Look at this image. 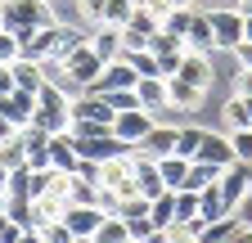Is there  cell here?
I'll list each match as a JSON object with an SVG mask.
<instances>
[{
  "label": "cell",
  "instance_id": "cell-1",
  "mask_svg": "<svg viewBox=\"0 0 252 243\" xmlns=\"http://www.w3.org/2000/svg\"><path fill=\"white\" fill-rule=\"evenodd\" d=\"M0 14H5V32H36L59 23L54 0H0Z\"/></svg>",
  "mask_w": 252,
  "mask_h": 243
},
{
  "label": "cell",
  "instance_id": "cell-2",
  "mask_svg": "<svg viewBox=\"0 0 252 243\" xmlns=\"http://www.w3.org/2000/svg\"><path fill=\"white\" fill-rule=\"evenodd\" d=\"M68 122H72V99L63 95L59 86H41L36 90V126H45L50 135L54 131H68Z\"/></svg>",
  "mask_w": 252,
  "mask_h": 243
},
{
  "label": "cell",
  "instance_id": "cell-3",
  "mask_svg": "<svg viewBox=\"0 0 252 243\" xmlns=\"http://www.w3.org/2000/svg\"><path fill=\"white\" fill-rule=\"evenodd\" d=\"M207 18H212V45H216V54H230L243 41V9L239 5H212Z\"/></svg>",
  "mask_w": 252,
  "mask_h": 243
},
{
  "label": "cell",
  "instance_id": "cell-4",
  "mask_svg": "<svg viewBox=\"0 0 252 243\" xmlns=\"http://www.w3.org/2000/svg\"><path fill=\"white\" fill-rule=\"evenodd\" d=\"M153 122H158V113H149V108H122V113H113V140H122L126 149H135L153 131Z\"/></svg>",
  "mask_w": 252,
  "mask_h": 243
},
{
  "label": "cell",
  "instance_id": "cell-5",
  "mask_svg": "<svg viewBox=\"0 0 252 243\" xmlns=\"http://www.w3.org/2000/svg\"><path fill=\"white\" fill-rule=\"evenodd\" d=\"M153 32H162V18H158L149 5H140V0H135L131 18H126V27H122L126 50H149V36H153Z\"/></svg>",
  "mask_w": 252,
  "mask_h": 243
},
{
  "label": "cell",
  "instance_id": "cell-6",
  "mask_svg": "<svg viewBox=\"0 0 252 243\" xmlns=\"http://www.w3.org/2000/svg\"><path fill=\"white\" fill-rule=\"evenodd\" d=\"M59 63L72 72V81H77L81 90H90L94 81H99V72H104V59L90 50V41H86V45H77V50H72L68 59H59Z\"/></svg>",
  "mask_w": 252,
  "mask_h": 243
},
{
  "label": "cell",
  "instance_id": "cell-7",
  "mask_svg": "<svg viewBox=\"0 0 252 243\" xmlns=\"http://www.w3.org/2000/svg\"><path fill=\"white\" fill-rule=\"evenodd\" d=\"M194 162H212V167H234L239 158H234V144H230V131H203V144H198V153H194Z\"/></svg>",
  "mask_w": 252,
  "mask_h": 243
},
{
  "label": "cell",
  "instance_id": "cell-8",
  "mask_svg": "<svg viewBox=\"0 0 252 243\" xmlns=\"http://www.w3.org/2000/svg\"><path fill=\"white\" fill-rule=\"evenodd\" d=\"M135 81H140V72H135V63L131 59H113V63H104V72H99V81H94L90 90H99V95H113V90H135Z\"/></svg>",
  "mask_w": 252,
  "mask_h": 243
},
{
  "label": "cell",
  "instance_id": "cell-9",
  "mask_svg": "<svg viewBox=\"0 0 252 243\" xmlns=\"http://www.w3.org/2000/svg\"><path fill=\"white\" fill-rule=\"evenodd\" d=\"M104 216H108V212H104L99 203H68V212H63V221H68L72 239H86V234H94Z\"/></svg>",
  "mask_w": 252,
  "mask_h": 243
},
{
  "label": "cell",
  "instance_id": "cell-10",
  "mask_svg": "<svg viewBox=\"0 0 252 243\" xmlns=\"http://www.w3.org/2000/svg\"><path fill=\"white\" fill-rule=\"evenodd\" d=\"M176 135H180V126H171V122H153V131H149L135 149H140L144 158H153V162H158V158L176 153Z\"/></svg>",
  "mask_w": 252,
  "mask_h": 243
},
{
  "label": "cell",
  "instance_id": "cell-11",
  "mask_svg": "<svg viewBox=\"0 0 252 243\" xmlns=\"http://www.w3.org/2000/svg\"><path fill=\"white\" fill-rule=\"evenodd\" d=\"M207 99V90L194 86V81H180V77H167V108H180V113H198Z\"/></svg>",
  "mask_w": 252,
  "mask_h": 243
},
{
  "label": "cell",
  "instance_id": "cell-12",
  "mask_svg": "<svg viewBox=\"0 0 252 243\" xmlns=\"http://www.w3.org/2000/svg\"><path fill=\"white\" fill-rule=\"evenodd\" d=\"M90 50L104 59V63H113V59L126 54V41H122V27L113 23H99V27H90Z\"/></svg>",
  "mask_w": 252,
  "mask_h": 243
},
{
  "label": "cell",
  "instance_id": "cell-13",
  "mask_svg": "<svg viewBox=\"0 0 252 243\" xmlns=\"http://www.w3.org/2000/svg\"><path fill=\"white\" fill-rule=\"evenodd\" d=\"M171 77H180V81H194V86L212 90V54H198V50H185V54H180V68H176Z\"/></svg>",
  "mask_w": 252,
  "mask_h": 243
},
{
  "label": "cell",
  "instance_id": "cell-14",
  "mask_svg": "<svg viewBox=\"0 0 252 243\" xmlns=\"http://www.w3.org/2000/svg\"><path fill=\"white\" fill-rule=\"evenodd\" d=\"M0 113H5L14 126L23 131V126H32V122H36V95H32V90H14V95L0 99Z\"/></svg>",
  "mask_w": 252,
  "mask_h": 243
},
{
  "label": "cell",
  "instance_id": "cell-15",
  "mask_svg": "<svg viewBox=\"0 0 252 243\" xmlns=\"http://www.w3.org/2000/svg\"><path fill=\"white\" fill-rule=\"evenodd\" d=\"M50 167L77 176L81 158H77V149H72V135H68V131H54V135H50Z\"/></svg>",
  "mask_w": 252,
  "mask_h": 243
},
{
  "label": "cell",
  "instance_id": "cell-16",
  "mask_svg": "<svg viewBox=\"0 0 252 243\" xmlns=\"http://www.w3.org/2000/svg\"><path fill=\"white\" fill-rule=\"evenodd\" d=\"M135 99L149 113H162L167 108V77H140L135 81Z\"/></svg>",
  "mask_w": 252,
  "mask_h": 243
},
{
  "label": "cell",
  "instance_id": "cell-17",
  "mask_svg": "<svg viewBox=\"0 0 252 243\" xmlns=\"http://www.w3.org/2000/svg\"><path fill=\"white\" fill-rule=\"evenodd\" d=\"M185 50L216 54V45H212V18H207V9H194V23H189V32H185Z\"/></svg>",
  "mask_w": 252,
  "mask_h": 243
},
{
  "label": "cell",
  "instance_id": "cell-18",
  "mask_svg": "<svg viewBox=\"0 0 252 243\" xmlns=\"http://www.w3.org/2000/svg\"><path fill=\"white\" fill-rule=\"evenodd\" d=\"M198 216H203V221H216V216H234V212L225 207V198H220V180H212L207 189H198Z\"/></svg>",
  "mask_w": 252,
  "mask_h": 243
},
{
  "label": "cell",
  "instance_id": "cell-19",
  "mask_svg": "<svg viewBox=\"0 0 252 243\" xmlns=\"http://www.w3.org/2000/svg\"><path fill=\"white\" fill-rule=\"evenodd\" d=\"M158 171H162V185H167V189H185L189 158H180V153H167V158H158Z\"/></svg>",
  "mask_w": 252,
  "mask_h": 243
},
{
  "label": "cell",
  "instance_id": "cell-20",
  "mask_svg": "<svg viewBox=\"0 0 252 243\" xmlns=\"http://www.w3.org/2000/svg\"><path fill=\"white\" fill-rule=\"evenodd\" d=\"M9 68H14L18 90H32V95H36V90L45 86V72H41V63H36V59H18V63H9Z\"/></svg>",
  "mask_w": 252,
  "mask_h": 243
},
{
  "label": "cell",
  "instance_id": "cell-21",
  "mask_svg": "<svg viewBox=\"0 0 252 243\" xmlns=\"http://www.w3.org/2000/svg\"><path fill=\"white\" fill-rule=\"evenodd\" d=\"M94 243H131V230H126V221L117 216V212H108V216L99 221V230H94Z\"/></svg>",
  "mask_w": 252,
  "mask_h": 243
},
{
  "label": "cell",
  "instance_id": "cell-22",
  "mask_svg": "<svg viewBox=\"0 0 252 243\" xmlns=\"http://www.w3.org/2000/svg\"><path fill=\"white\" fill-rule=\"evenodd\" d=\"M149 216H153V225L158 230H167L171 221H176V189H162L153 203H149Z\"/></svg>",
  "mask_w": 252,
  "mask_h": 243
},
{
  "label": "cell",
  "instance_id": "cell-23",
  "mask_svg": "<svg viewBox=\"0 0 252 243\" xmlns=\"http://www.w3.org/2000/svg\"><path fill=\"white\" fill-rule=\"evenodd\" d=\"M0 162H5L9 171L27 167V144H23V131H18V135H9V140H0Z\"/></svg>",
  "mask_w": 252,
  "mask_h": 243
},
{
  "label": "cell",
  "instance_id": "cell-24",
  "mask_svg": "<svg viewBox=\"0 0 252 243\" xmlns=\"http://www.w3.org/2000/svg\"><path fill=\"white\" fill-rule=\"evenodd\" d=\"M212 180H220V167H212V162H189V176H185V189H207Z\"/></svg>",
  "mask_w": 252,
  "mask_h": 243
},
{
  "label": "cell",
  "instance_id": "cell-25",
  "mask_svg": "<svg viewBox=\"0 0 252 243\" xmlns=\"http://www.w3.org/2000/svg\"><path fill=\"white\" fill-rule=\"evenodd\" d=\"M189 23H194V5H176V9L162 18V32H171V36H180V41H185Z\"/></svg>",
  "mask_w": 252,
  "mask_h": 243
},
{
  "label": "cell",
  "instance_id": "cell-26",
  "mask_svg": "<svg viewBox=\"0 0 252 243\" xmlns=\"http://www.w3.org/2000/svg\"><path fill=\"white\" fill-rule=\"evenodd\" d=\"M104 9H108V0H72V14H77L86 27H99V23H104Z\"/></svg>",
  "mask_w": 252,
  "mask_h": 243
},
{
  "label": "cell",
  "instance_id": "cell-27",
  "mask_svg": "<svg viewBox=\"0 0 252 243\" xmlns=\"http://www.w3.org/2000/svg\"><path fill=\"white\" fill-rule=\"evenodd\" d=\"M203 131H207V126H180V135H176V153L194 162V153H198V144H203Z\"/></svg>",
  "mask_w": 252,
  "mask_h": 243
},
{
  "label": "cell",
  "instance_id": "cell-28",
  "mask_svg": "<svg viewBox=\"0 0 252 243\" xmlns=\"http://www.w3.org/2000/svg\"><path fill=\"white\" fill-rule=\"evenodd\" d=\"M176 221H203L198 216V189H176Z\"/></svg>",
  "mask_w": 252,
  "mask_h": 243
},
{
  "label": "cell",
  "instance_id": "cell-29",
  "mask_svg": "<svg viewBox=\"0 0 252 243\" xmlns=\"http://www.w3.org/2000/svg\"><path fill=\"white\" fill-rule=\"evenodd\" d=\"M126 59L135 63V72H140V77H162V68H158V59H153L149 50H126Z\"/></svg>",
  "mask_w": 252,
  "mask_h": 243
},
{
  "label": "cell",
  "instance_id": "cell-30",
  "mask_svg": "<svg viewBox=\"0 0 252 243\" xmlns=\"http://www.w3.org/2000/svg\"><path fill=\"white\" fill-rule=\"evenodd\" d=\"M36 230H41L45 243H72V230H68V221H63V216H59V221H45V225H36Z\"/></svg>",
  "mask_w": 252,
  "mask_h": 243
},
{
  "label": "cell",
  "instance_id": "cell-31",
  "mask_svg": "<svg viewBox=\"0 0 252 243\" xmlns=\"http://www.w3.org/2000/svg\"><path fill=\"white\" fill-rule=\"evenodd\" d=\"M230 144H234V158L252 167V126H243V131H230Z\"/></svg>",
  "mask_w": 252,
  "mask_h": 243
},
{
  "label": "cell",
  "instance_id": "cell-32",
  "mask_svg": "<svg viewBox=\"0 0 252 243\" xmlns=\"http://www.w3.org/2000/svg\"><path fill=\"white\" fill-rule=\"evenodd\" d=\"M18 59H23L18 32H0V63H18Z\"/></svg>",
  "mask_w": 252,
  "mask_h": 243
},
{
  "label": "cell",
  "instance_id": "cell-33",
  "mask_svg": "<svg viewBox=\"0 0 252 243\" xmlns=\"http://www.w3.org/2000/svg\"><path fill=\"white\" fill-rule=\"evenodd\" d=\"M131 9H135V0H108V9H104V23H113V27H126Z\"/></svg>",
  "mask_w": 252,
  "mask_h": 243
},
{
  "label": "cell",
  "instance_id": "cell-34",
  "mask_svg": "<svg viewBox=\"0 0 252 243\" xmlns=\"http://www.w3.org/2000/svg\"><path fill=\"white\" fill-rule=\"evenodd\" d=\"M108 104L122 113V108H140V99H135V90H113V95H108Z\"/></svg>",
  "mask_w": 252,
  "mask_h": 243
},
{
  "label": "cell",
  "instance_id": "cell-35",
  "mask_svg": "<svg viewBox=\"0 0 252 243\" xmlns=\"http://www.w3.org/2000/svg\"><path fill=\"white\" fill-rule=\"evenodd\" d=\"M234 95H252V68H234Z\"/></svg>",
  "mask_w": 252,
  "mask_h": 243
},
{
  "label": "cell",
  "instance_id": "cell-36",
  "mask_svg": "<svg viewBox=\"0 0 252 243\" xmlns=\"http://www.w3.org/2000/svg\"><path fill=\"white\" fill-rule=\"evenodd\" d=\"M14 90H18V81H14V68H9V63H0V99H5V95H14Z\"/></svg>",
  "mask_w": 252,
  "mask_h": 243
},
{
  "label": "cell",
  "instance_id": "cell-37",
  "mask_svg": "<svg viewBox=\"0 0 252 243\" xmlns=\"http://www.w3.org/2000/svg\"><path fill=\"white\" fill-rule=\"evenodd\" d=\"M230 54H234V68H252V45H248V41H239Z\"/></svg>",
  "mask_w": 252,
  "mask_h": 243
},
{
  "label": "cell",
  "instance_id": "cell-38",
  "mask_svg": "<svg viewBox=\"0 0 252 243\" xmlns=\"http://www.w3.org/2000/svg\"><path fill=\"white\" fill-rule=\"evenodd\" d=\"M9 176H14V171L0 162V212H5V198H9Z\"/></svg>",
  "mask_w": 252,
  "mask_h": 243
},
{
  "label": "cell",
  "instance_id": "cell-39",
  "mask_svg": "<svg viewBox=\"0 0 252 243\" xmlns=\"http://www.w3.org/2000/svg\"><path fill=\"white\" fill-rule=\"evenodd\" d=\"M234 216H239L243 225H252V189H248V198L239 203V212H234Z\"/></svg>",
  "mask_w": 252,
  "mask_h": 243
},
{
  "label": "cell",
  "instance_id": "cell-40",
  "mask_svg": "<svg viewBox=\"0 0 252 243\" xmlns=\"http://www.w3.org/2000/svg\"><path fill=\"white\" fill-rule=\"evenodd\" d=\"M9 135H18V126H14V122H9L5 113H0V140H9Z\"/></svg>",
  "mask_w": 252,
  "mask_h": 243
},
{
  "label": "cell",
  "instance_id": "cell-41",
  "mask_svg": "<svg viewBox=\"0 0 252 243\" xmlns=\"http://www.w3.org/2000/svg\"><path fill=\"white\" fill-rule=\"evenodd\" d=\"M18 243H45V239H41V230H23V234H18Z\"/></svg>",
  "mask_w": 252,
  "mask_h": 243
},
{
  "label": "cell",
  "instance_id": "cell-42",
  "mask_svg": "<svg viewBox=\"0 0 252 243\" xmlns=\"http://www.w3.org/2000/svg\"><path fill=\"white\" fill-rule=\"evenodd\" d=\"M234 243H252V225H239L234 230Z\"/></svg>",
  "mask_w": 252,
  "mask_h": 243
},
{
  "label": "cell",
  "instance_id": "cell-43",
  "mask_svg": "<svg viewBox=\"0 0 252 243\" xmlns=\"http://www.w3.org/2000/svg\"><path fill=\"white\" fill-rule=\"evenodd\" d=\"M243 41L252 45V14H243Z\"/></svg>",
  "mask_w": 252,
  "mask_h": 243
},
{
  "label": "cell",
  "instance_id": "cell-44",
  "mask_svg": "<svg viewBox=\"0 0 252 243\" xmlns=\"http://www.w3.org/2000/svg\"><path fill=\"white\" fill-rule=\"evenodd\" d=\"M234 5H239V9H243V14H252V0H234Z\"/></svg>",
  "mask_w": 252,
  "mask_h": 243
},
{
  "label": "cell",
  "instance_id": "cell-45",
  "mask_svg": "<svg viewBox=\"0 0 252 243\" xmlns=\"http://www.w3.org/2000/svg\"><path fill=\"white\" fill-rule=\"evenodd\" d=\"M180 5H194V9H203V5H207V0H180Z\"/></svg>",
  "mask_w": 252,
  "mask_h": 243
},
{
  "label": "cell",
  "instance_id": "cell-46",
  "mask_svg": "<svg viewBox=\"0 0 252 243\" xmlns=\"http://www.w3.org/2000/svg\"><path fill=\"white\" fill-rule=\"evenodd\" d=\"M72 243H94V234H86V239H72Z\"/></svg>",
  "mask_w": 252,
  "mask_h": 243
},
{
  "label": "cell",
  "instance_id": "cell-47",
  "mask_svg": "<svg viewBox=\"0 0 252 243\" xmlns=\"http://www.w3.org/2000/svg\"><path fill=\"white\" fill-rule=\"evenodd\" d=\"M0 32H5V14H0Z\"/></svg>",
  "mask_w": 252,
  "mask_h": 243
},
{
  "label": "cell",
  "instance_id": "cell-48",
  "mask_svg": "<svg viewBox=\"0 0 252 243\" xmlns=\"http://www.w3.org/2000/svg\"><path fill=\"white\" fill-rule=\"evenodd\" d=\"M54 5H68V0H54Z\"/></svg>",
  "mask_w": 252,
  "mask_h": 243
},
{
  "label": "cell",
  "instance_id": "cell-49",
  "mask_svg": "<svg viewBox=\"0 0 252 243\" xmlns=\"http://www.w3.org/2000/svg\"><path fill=\"white\" fill-rule=\"evenodd\" d=\"M131 243H135V239H131Z\"/></svg>",
  "mask_w": 252,
  "mask_h": 243
}]
</instances>
